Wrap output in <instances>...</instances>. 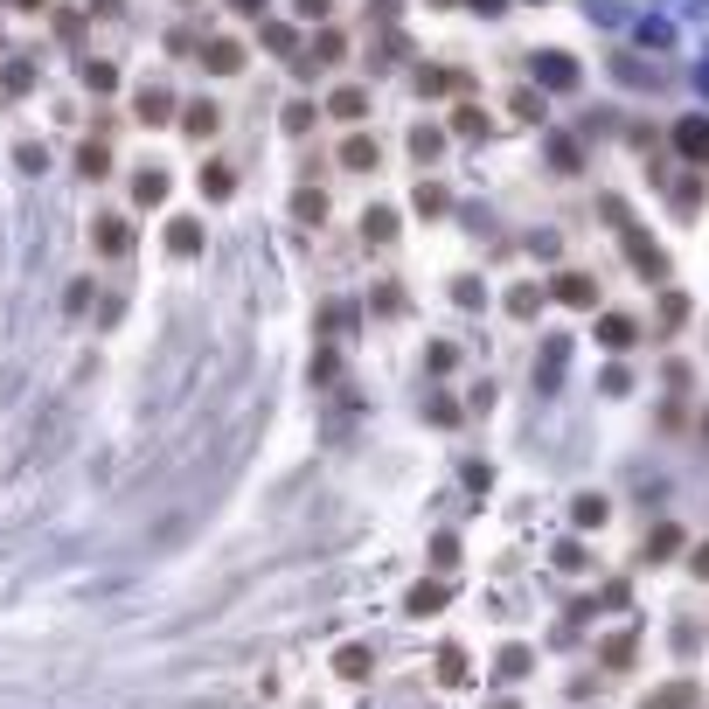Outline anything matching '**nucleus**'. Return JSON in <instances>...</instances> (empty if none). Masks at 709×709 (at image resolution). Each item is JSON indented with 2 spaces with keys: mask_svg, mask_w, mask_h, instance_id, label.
<instances>
[{
  "mask_svg": "<svg viewBox=\"0 0 709 709\" xmlns=\"http://www.w3.org/2000/svg\"><path fill=\"white\" fill-rule=\"evenodd\" d=\"M91 244H98L105 258H119V251H132V230H126V216H105V223H91Z\"/></svg>",
  "mask_w": 709,
  "mask_h": 709,
  "instance_id": "nucleus-1",
  "label": "nucleus"
},
{
  "mask_svg": "<svg viewBox=\"0 0 709 709\" xmlns=\"http://www.w3.org/2000/svg\"><path fill=\"white\" fill-rule=\"evenodd\" d=\"M556 299H563V306H598V286H591L584 271H563V279H556Z\"/></svg>",
  "mask_w": 709,
  "mask_h": 709,
  "instance_id": "nucleus-2",
  "label": "nucleus"
},
{
  "mask_svg": "<svg viewBox=\"0 0 709 709\" xmlns=\"http://www.w3.org/2000/svg\"><path fill=\"white\" fill-rule=\"evenodd\" d=\"M675 146H682L688 160H709V119H682V132H675Z\"/></svg>",
  "mask_w": 709,
  "mask_h": 709,
  "instance_id": "nucleus-3",
  "label": "nucleus"
},
{
  "mask_svg": "<svg viewBox=\"0 0 709 709\" xmlns=\"http://www.w3.org/2000/svg\"><path fill=\"white\" fill-rule=\"evenodd\" d=\"M536 77L550 84V91H571V84H578V70H571V56H536Z\"/></svg>",
  "mask_w": 709,
  "mask_h": 709,
  "instance_id": "nucleus-4",
  "label": "nucleus"
},
{
  "mask_svg": "<svg viewBox=\"0 0 709 709\" xmlns=\"http://www.w3.org/2000/svg\"><path fill=\"white\" fill-rule=\"evenodd\" d=\"M202 56H209V70H216V77H230V70H244V49H236L230 35H216V42H209Z\"/></svg>",
  "mask_w": 709,
  "mask_h": 709,
  "instance_id": "nucleus-5",
  "label": "nucleus"
},
{
  "mask_svg": "<svg viewBox=\"0 0 709 709\" xmlns=\"http://www.w3.org/2000/svg\"><path fill=\"white\" fill-rule=\"evenodd\" d=\"M182 126H188V139H216V126H223V111H216L209 98H202V105H188V119H182Z\"/></svg>",
  "mask_w": 709,
  "mask_h": 709,
  "instance_id": "nucleus-6",
  "label": "nucleus"
},
{
  "mask_svg": "<svg viewBox=\"0 0 709 709\" xmlns=\"http://www.w3.org/2000/svg\"><path fill=\"white\" fill-rule=\"evenodd\" d=\"M167 111H174V98H167V91H139V126H160V119H167Z\"/></svg>",
  "mask_w": 709,
  "mask_h": 709,
  "instance_id": "nucleus-7",
  "label": "nucleus"
},
{
  "mask_svg": "<svg viewBox=\"0 0 709 709\" xmlns=\"http://www.w3.org/2000/svg\"><path fill=\"white\" fill-rule=\"evenodd\" d=\"M341 160H348V167H376V160H383V146H376L368 132H355V139L341 146Z\"/></svg>",
  "mask_w": 709,
  "mask_h": 709,
  "instance_id": "nucleus-8",
  "label": "nucleus"
},
{
  "mask_svg": "<svg viewBox=\"0 0 709 709\" xmlns=\"http://www.w3.org/2000/svg\"><path fill=\"white\" fill-rule=\"evenodd\" d=\"M334 668H341L348 682H362L368 668H376V654H368V647H341V654H334Z\"/></svg>",
  "mask_w": 709,
  "mask_h": 709,
  "instance_id": "nucleus-9",
  "label": "nucleus"
},
{
  "mask_svg": "<svg viewBox=\"0 0 709 709\" xmlns=\"http://www.w3.org/2000/svg\"><path fill=\"white\" fill-rule=\"evenodd\" d=\"M598 341H605V348H633V320H626V314H605V320H598Z\"/></svg>",
  "mask_w": 709,
  "mask_h": 709,
  "instance_id": "nucleus-10",
  "label": "nucleus"
},
{
  "mask_svg": "<svg viewBox=\"0 0 709 709\" xmlns=\"http://www.w3.org/2000/svg\"><path fill=\"white\" fill-rule=\"evenodd\" d=\"M571 515H578V528H598L612 508H605V494H578V501H571Z\"/></svg>",
  "mask_w": 709,
  "mask_h": 709,
  "instance_id": "nucleus-11",
  "label": "nucleus"
},
{
  "mask_svg": "<svg viewBox=\"0 0 709 709\" xmlns=\"http://www.w3.org/2000/svg\"><path fill=\"white\" fill-rule=\"evenodd\" d=\"M403 605L424 619V612H439V605H446V584H411V598H403Z\"/></svg>",
  "mask_w": 709,
  "mask_h": 709,
  "instance_id": "nucleus-12",
  "label": "nucleus"
},
{
  "mask_svg": "<svg viewBox=\"0 0 709 709\" xmlns=\"http://www.w3.org/2000/svg\"><path fill=\"white\" fill-rule=\"evenodd\" d=\"M362 230H368V244H390V236H396V209H368Z\"/></svg>",
  "mask_w": 709,
  "mask_h": 709,
  "instance_id": "nucleus-13",
  "label": "nucleus"
},
{
  "mask_svg": "<svg viewBox=\"0 0 709 709\" xmlns=\"http://www.w3.org/2000/svg\"><path fill=\"white\" fill-rule=\"evenodd\" d=\"M167 244H174V251H195V244H202V230H195V223H188V216H174V223H167Z\"/></svg>",
  "mask_w": 709,
  "mask_h": 709,
  "instance_id": "nucleus-14",
  "label": "nucleus"
},
{
  "mask_svg": "<svg viewBox=\"0 0 709 709\" xmlns=\"http://www.w3.org/2000/svg\"><path fill=\"white\" fill-rule=\"evenodd\" d=\"M668 550H682V528L675 522H660L654 536H647V556H668Z\"/></svg>",
  "mask_w": 709,
  "mask_h": 709,
  "instance_id": "nucleus-15",
  "label": "nucleus"
},
{
  "mask_svg": "<svg viewBox=\"0 0 709 709\" xmlns=\"http://www.w3.org/2000/svg\"><path fill=\"white\" fill-rule=\"evenodd\" d=\"M292 216H299V223H320V216H327V195H314V188H306V195L292 202Z\"/></svg>",
  "mask_w": 709,
  "mask_h": 709,
  "instance_id": "nucleus-16",
  "label": "nucleus"
},
{
  "mask_svg": "<svg viewBox=\"0 0 709 709\" xmlns=\"http://www.w3.org/2000/svg\"><path fill=\"white\" fill-rule=\"evenodd\" d=\"M439 682H466V654H459V647L439 654Z\"/></svg>",
  "mask_w": 709,
  "mask_h": 709,
  "instance_id": "nucleus-17",
  "label": "nucleus"
},
{
  "mask_svg": "<svg viewBox=\"0 0 709 709\" xmlns=\"http://www.w3.org/2000/svg\"><path fill=\"white\" fill-rule=\"evenodd\" d=\"M230 167H202V195H216V202H223V195H230Z\"/></svg>",
  "mask_w": 709,
  "mask_h": 709,
  "instance_id": "nucleus-18",
  "label": "nucleus"
},
{
  "mask_svg": "<svg viewBox=\"0 0 709 709\" xmlns=\"http://www.w3.org/2000/svg\"><path fill=\"white\" fill-rule=\"evenodd\" d=\"M362 111H368L362 91H334V119H362Z\"/></svg>",
  "mask_w": 709,
  "mask_h": 709,
  "instance_id": "nucleus-19",
  "label": "nucleus"
},
{
  "mask_svg": "<svg viewBox=\"0 0 709 709\" xmlns=\"http://www.w3.org/2000/svg\"><path fill=\"white\" fill-rule=\"evenodd\" d=\"M77 167H84V174H91V182H98V174H105V167H111V154H105V146H84V154H77Z\"/></svg>",
  "mask_w": 709,
  "mask_h": 709,
  "instance_id": "nucleus-20",
  "label": "nucleus"
},
{
  "mask_svg": "<svg viewBox=\"0 0 709 709\" xmlns=\"http://www.w3.org/2000/svg\"><path fill=\"white\" fill-rule=\"evenodd\" d=\"M536 306H543V292H536V286H522V292H515V299H508V314H515V320H528V314H536Z\"/></svg>",
  "mask_w": 709,
  "mask_h": 709,
  "instance_id": "nucleus-21",
  "label": "nucleus"
},
{
  "mask_svg": "<svg viewBox=\"0 0 709 709\" xmlns=\"http://www.w3.org/2000/svg\"><path fill=\"white\" fill-rule=\"evenodd\" d=\"M160 195H167V174H160V167H146V174H139V202H160Z\"/></svg>",
  "mask_w": 709,
  "mask_h": 709,
  "instance_id": "nucleus-22",
  "label": "nucleus"
},
{
  "mask_svg": "<svg viewBox=\"0 0 709 709\" xmlns=\"http://www.w3.org/2000/svg\"><path fill=\"white\" fill-rule=\"evenodd\" d=\"M688 703H696V688L675 682V688H660V703H654V709H688Z\"/></svg>",
  "mask_w": 709,
  "mask_h": 709,
  "instance_id": "nucleus-23",
  "label": "nucleus"
},
{
  "mask_svg": "<svg viewBox=\"0 0 709 709\" xmlns=\"http://www.w3.org/2000/svg\"><path fill=\"white\" fill-rule=\"evenodd\" d=\"M418 209H424V216H439V209H446V188L424 182V188H418Z\"/></svg>",
  "mask_w": 709,
  "mask_h": 709,
  "instance_id": "nucleus-24",
  "label": "nucleus"
},
{
  "mask_svg": "<svg viewBox=\"0 0 709 709\" xmlns=\"http://www.w3.org/2000/svg\"><path fill=\"white\" fill-rule=\"evenodd\" d=\"M84 84H91V91H111V84H119V70H111V63H91V70H84Z\"/></svg>",
  "mask_w": 709,
  "mask_h": 709,
  "instance_id": "nucleus-25",
  "label": "nucleus"
},
{
  "mask_svg": "<svg viewBox=\"0 0 709 709\" xmlns=\"http://www.w3.org/2000/svg\"><path fill=\"white\" fill-rule=\"evenodd\" d=\"M411 146H418V160H431V154H439V132L418 126V132H411Z\"/></svg>",
  "mask_w": 709,
  "mask_h": 709,
  "instance_id": "nucleus-26",
  "label": "nucleus"
},
{
  "mask_svg": "<svg viewBox=\"0 0 709 709\" xmlns=\"http://www.w3.org/2000/svg\"><path fill=\"white\" fill-rule=\"evenodd\" d=\"M327 7H334V0H299V14H306V22H320Z\"/></svg>",
  "mask_w": 709,
  "mask_h": 709,
  "instance_id": "nucleus-27",
  "label": "nucleus"
},
{
  "mask_svg": "<svg viewBox=\"0 0 709 709\" xmlns=\"http://www.w3.org/2000/svg\"><path fill=\"white\" fill-rule=\"evenodd\" d=\"M688 571H696V578H709V543L696 550V563H688Z\"/></svg>",
  "mask_w": 709,
  "mask_h": 709,
  "instance_id": "nucleus-28",
  "label": "nucleus"
},
{
  "mask_svg": "<svg viewBox=\"0 0 709 709\" xmlns=\"http://www.w3.org/2000/svg\"><path fill=\"white\" fill-rule=\"evenodd\" d=\"M236 14H264V0H230Z\"/></svg>",
  "mask_w": 709,
  "mask_h": 709,
  "instance_id": "nucleus-29",
  "label": "nucleus"
},
{
  "mask_svg": "<svg viewBox=\"0 0 709 709\" xmlns=\"http://www.w3.org/2000/svg\"><path fill=\"white\" fill-rule=\"evenodd\" d=\"M473 7H480V14H501V0H473Z\"/></svg>",
  "mask_w": 709,
  "mask_h": 709,
  "instance_id": "nucleus-30",
  "label": "nucleus"
},
{
  "mask_svg": "<svg viewBox=\"0 0 709 709\" xmlns=\"http://www.w3.org/2000/svg\"><path fill=\"white\" fill-rule=\"evenodd\" d=\"M14 7H35V0H14Z\"/></svg>",
  "mask_w": 709,
  "mask_h": 709,
  "instance_id": "nucleus-31",
  "label": "nucleus"
}]
</instances>
